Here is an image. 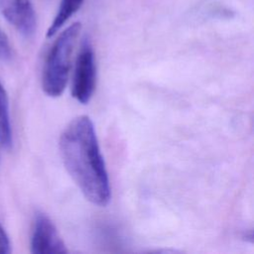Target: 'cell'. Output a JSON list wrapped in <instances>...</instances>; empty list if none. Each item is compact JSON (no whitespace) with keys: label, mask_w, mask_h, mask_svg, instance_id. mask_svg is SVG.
Listing matches in <instances>:
<instances>
[{"label":"cell","mask_w":254,"mask_h":254,"mask_svg":"<svg viewBox=\"0 0 254 254\" xmlns=\"http://www.w3.org/2000/svg\"><path fill=\"white\" fill-rule=\"evenodd\" d=\"M62 161L84 197L105 206L111 197L105 162L100 151L93 122L87 115L71 120L59 141Z\"/></svg>","instance_id":"obj_1"},{"label":"cell","mask_w":254,"mask_h":254,"mask_svg":"<svg viewBox=\"0 0 254 254\" xmlns=\"http://www.w3.org/2000/svg\"><path fill=\"white\" fill-rule=\"evenodd\" d=\"M80 27V23L67 27L58 37L48 54L42 75V88L48 96L59 97L65 89Z\"/></svg>","instance_id":"obj_2"},{"label":"cell","mask_w":254,"mask_h":254,"mask_svg":"<svg viewBox=\"0 0 254 254\" xmlns=\"http://www.w3.org/2000/svg\"><path fill=\"white\" fill-rule=\"evenodd\" d=\"M96 83V65L92 46L85 39L77 55L72 78V97L81 104L91 99Z\"/></svg>","instance_id":"obj_3"},{"label":"cell","mask_w":254,"mask_h":254,"mask_svg":"<svg viewBox=\"0 0 254 254\" xmlns=\"http://www.w3.org/2000/svg\"><path fill=\"white\" fill-rule=\"evenodd\" d=\"M30 245L31 252L34 254H58L68 252L54 222L43 212H38L35 216Z\"/></svg>","instance_id":"obj_4"},{"label":"cell","mask_w":254,"mask_h":254,"mask_svg":"<svg viewBox=\"0 0 254 254\" xmlns=\"http://www.w3.org/2000/svg\"><path fill=\"white\" fill-rule=\"evenodd\" d=\"M2 13L6 20L22 35L32 36L36 31L37 21L30 0H2Z\"/></svg>","instance_id":"obj_5"},{"label":"cell","mask_w":254,"mask_h":254,"mask_svg":"<svg viewBox=\"0 0 254 254\" xmlns=\"http://www.w3.org/2000/svg\"><path fill=\"white\" fill-rule=\"evenodd\" d=\"M0 145L10 148L12 145V130L9 114L7 92L0 82Z\"/></svg>","instance_id":"obj_6"},{"label":"cell","mask_w":254,"mask_h":254,"mask_svg":"<svg viewBox=\"0 0 254 254\" xmlns=\"http://www.w3.org/2000/svg\"><path fill=\"white\" fill-rule=\"evenodd\" d=\"M83 0H62L58 13L47 31V37L54 36L61 27L80 8Z\"/></svg>","instance_id":"obj_7"},{"label":"cell","mask_w":254,"mask_h":254,"mask_svg":"<svg viewBox=\"0 0 254 254\" xmlns=\"http://www.w3.org/2000/svg\"><path fill=\"white\" fill-rule=\"evenodd\" d=\"M12 51L6 34L0 29V61L7 62L11 59Z\"/></svg>","instance_id":"obj_8"},{"label":"cell","mask_w":254,"mask_h":254,"mask_svg":"<svg viewBox=\"0 0 254 254\" xmlns=\"http://www.w3.org/2000/svg\"><path fill=\"white\" fill-rule=\"evenodd\" d=\"M10 241L9 237L5 231V229L0 224V254H8L10 253Z\"/></svg>","instance_id":"obj_9"}]
</instances>
